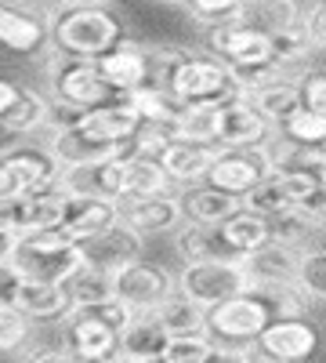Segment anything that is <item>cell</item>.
<instances>
[{
  "label": "cell",
  "instance_id": "cell-1",
  "mask_svg": "<svg viewBox=\"0 0 326 363\" xmlns=\"http://www.w3.org/2000/svg\"><path fill=\"white\" fill-rule=\"evenodd\" d=\"M206 51L225 58V62L232 66V77L240 80L243 91H254L257 84H264V80H272L276 73H283L276 66L272 33H264L261 26H254L243 15L206 26Z\"/></svg>",
  "mask_w": 326,
  "mask_h": 363
},
{
  "label": "cell",
  "instance_id": "cell-2",
  "mask_svg": "<svg viewBox=\"0 0 326 363\" xmlns=\"http://www.w3.org/2000/svg\"><path fill=\"white\" fill-rule=\"evenodd\" d=\"M51 44L69 58H98L124 40V22L105 4H62L51 15Z\"/></svg>",
  "mask_w": 326,
  "mask_h": 363
},
{
  "label": "cell",
  "instance_id": "cell-3",
  "mask_svg": "<svg viewBox=\"0 0 326 363\" xmlns=\"http://www.w3.org/2000/svg\"><path fill=\"white\" fill-rule=\"evenodd\" d=\"M11 265L22 272L25 280H51V284H66L73 272L83 265V247L62 229H37V233H22Z\"/></svg>",
  "mask_w": 326,
  "mask_h": 363
},
{
  "label": "cell",
  "instance_id": "cell-4",
  "mask_svg": "<svg viewBox=\"0 0 326 363\" xmlns=\"http://www.w3.org/2000/svg\"><path fill=\"white\" fill-rule=\"evenodd\" d=\"M163 87L177 102H228V99L247 95L240 80L232 77V66L211 51L206 55L185 51V58L170 69Z\"/></svg>",
  "mask_w": 326,
  "mask_h": 363
},
{
  "label": "cell",
  "instance_id": "cell-5",
  "mask_svg": "<svg viewBox=\"0 0 326 363\" xmlns=\"http://www.w3.org/2000/svg\"><path fill=\"white\" fill-rule=\"evenodd\" d=\"M272 320H276L272 309L264 306V301H261L250 287L206 309V330H211V338H214L218 345L243 349L247 356H257V352H254V338H257Z\"/></svg>",
  "mask_w": 326,
  "mask_h": 363
},
{
  "label": "cell",
  "instance_id": "cell-6",
  "mask_svg": "<svg viewBox=\"0 0 326 363\" xmlns=\"http://www.w3.org/2000/svg\"><path fill=\"white\" fill-rule=\"evenodd\" d=\"M250 280L240 265V258H206V262H185V269L177 272V291L185 298L199 301V306H218V301L247 291Z\"/></svg>",
  "mask_w": 326,
  "mask_h": 363
},
{
  "label": "cell",
  "instance_id": "cell-7",
  "mask_svg": "<svg viewBox=\"0 0 326 363\" xmlns=\"http://www.w3.org/2000/svg\"><path fill=\"white\" fill-rule=\"evenodd\" d=\"M62 164L54 160L51 149L40 145H15L0 153V196H22L44 186H54Z\"/></svg>",
  "mask_w": 326,
  "mask_h": 363
},
{
  "label": "cell",
  "instance_id": "cell-8",
  "mask_svg": "<svg viewBox=\"0 0 326 363\" xmlns=\"http://www.w3.org/2000/svg\"><path fill=\"white\" fill-rule=\"evenodd\" d=\"M51 95L58 102L73 106V109H91L98 102L116 99V91L102 77L95 58H69V55H62V62H58L54 73H51Z\"/></svg>",
  "mask_w": 326,
  "mask_h": 363
},
{
  "label": "cell",
  "instance_id": "cell-9",
  "mask_svg": "<svg viewBox=\"0 0 326 363\" xmlns=\"http://www.w3.org/2000/svg\"><path fill=\"white\" fill-rule=\"evenodd\" d=\"M177 291V277H170V272L156 262H127L124 269H116L112 272V294L116 298H124L127 306L134 313L141 309H160L163 301Z\"/></svg>",
  "mask_w": 326,
  "mask_h": 363
},
{
  "label": "cell",
  "instance_id": "cell-10",
  "mask_svg": "<svg viewBox=\"0 0 326 363\" xmlns=\"http://www.w3.org/2000/svg\"><path fill=\"white\" fill-rule=\"evenodd\" d=\"M272 171V149L269 145H235V149H221V157L214 160V167L206 171V182L225 193L247 196L257 182Z\"/></svg>",
  "mask_w": 326,
  "mask_h": 363
},
{
  "label": "cell",
  "instance_id": "cell-11",
  "mask_svg": "<svg viewBox=\"0 0 326 363\" xmlns=\"http://www.w3.org/2000/svg\"><path fill=\"white\" fill-rule=\"evenodd\" d=\"M315 349H319V327L308 316H276L254 338V352L272 363L308 359Z\"/></svg>",
  "mask_w": 326,
  "mask_h": 363
},
{
  "label": "cell",
  "instance_id": "cell-12",
  "mask_svg": "<svg viewBox=\"0 0 326 363\" xmlns=\"http://www.w3.org/2000/svg\"><path fill=\"white\" fill-rule=\"evenodd\" d=\"M76 128H80L83 135L98 138V142L127 145V142L138 135V128H141V116H138V109L131 106L127 95H116V99H109V102H98V106H91V109H83V113L76 116Z\"/></svg>",
  "mask_w": 326,
  "mask_h": 363
},
{
  "label": "cell",
  "instance_id": "cell-13",
  "mask_svg": "<svg viewBox=\"0 0 326 363\" xmlns=\"http://www.w3.org/2000/svg\"><path fill=\"white\" fill-rule=\"evenodd\" d=\"M66 349L76 359H112L120 356V330L87 309L66 316Z\"/></svg>",
  "mask_w": 326,
  "mask_h": 363
},
{
  "label": "cell",
  "instance_id": "cell-14",
  "mask_svg": "<svg viewBox=\"0 0 326 363\" xmlns=\"http://www.w3.org/2000/svg\"><path fill=\"white\" fill-rule=\"evenodd\" d=\"M120 222H127L134 233L141 236H156V233H170L185 222L182 200L170 193H156V196H120Z\"/></svg>",
  "mask_w": 326,
  "mask_h": 363
},
{
  "label": "cell",
  "instance_id": "cell-15",
  "mask_svg": "<svg viewBox=\"0 0 326 363\" xmlns=\"http://www.w3.org/2000/svg\"><path fill=\"white\" fill-rule=\"evenodd\" d=\"M272 128L276 124L250 102V95L221 102V120H218V142L221 145H228V149H235V145H269Z\"/></svg>",
  "mask_w": 326,
  "mask_h": 363
},
{
  "label": "cell",
  "instance_id": "cell-16",
  "mask_svg": "<svg viewBox=\"0 0 326 363\" xmlns=\"http://www.w3.org/2000/svg\"><path fill=\"white\" fill-rule=\"evenodd\" d=\"M58 186L66 193H87V196H124V157H105V160H87L69 164L58 174Z\"/></svg>",
  "mask_w": 326,
  "mask_h": 363
},
{
  "label": "cell",
  "instance_id": "cell-17",
  "mask_svg": "<svg viewBox=\"0 0 326 363\" xmlns=\"http://www.w3.org/2000/svg\"><path fill=\"white\" fill-rule=\"evenodd\" d=\"M116 222H120V207H116V200H109V196H87V193H69L58 229H62L66 236H73L76 244H83V240L105 233Z\"/></svg>",
  "mask_w": 326,
  "mask_h": 363
},
{
  "label": "cell",
  "instance_id": "cell-18",
  "mask_svg": "<svg viewBox=\"0 0 326 363\" xmlns=\"http://www.w3.org/2000/svg\"><path fill=\"white\" fill-rule=\"evenodd\" d=\"M221 142H196V138H170L167 149L160 153L163 171L182 182V186H196V182H206V171L214 167V160L221 157Z\"/></svg>",
  "mask_w": 326,
  "mask_h": 363
},
{
  "label": "cell",
  "instance_id": "cell-19",
  "mask_svg": "<svg viewBox=\"0 0 326 363\" xmlns=\"http://www.w3.org/2000/svg\"><path fill=\"white\" fill-rule=\"evenodd\" d=\"M98 69L102 77L109 80V87L116 95H131L134 87L149 84L153 80V69H149V48L138 44V40H120L112 51H105L98 58Z\"/></svg>",
  "mask_w": 326,
  "mask_h": 363
},
{
  "label": "cell",
  "instance_id": "cell-20",
  "mask_svg": "<svg viewBox=\"0 0 326 363\" xmlns=\"http://www.w3.org/2000/svg\"><path fill=\"white\" fill-rule=\"evenodd\" d=\"M247 272L250 287L254 284H276V280H298V262H301V251L293 244H283V240H269L247 255H235Z\"/></svg>",
  "mask_w": 326,
  "mask_h": 363
},
{
  "label": "cell",
  "instance_id": "cell-21",
  "mask_svg": "<svg viewBox=\"0 0 326 363\" xmlns=\"http://www.w3.org/2000/svg\"><path fill=\"white\" fill-rule=\"evenodd\" d=\"M80 247H83V262H91L105 272H116L141 255V233H134L127 222H116L105 233L83 240Z\"/></svg>",
  "mask_w": 326,
  "mask_h": 363
},
{
  "label": "cell",
  "instance_id": "cell-22",
  "mask_svg": "<svg viewBox=\"0 0 326 363\" xmlns=\"http://www.w3.org/2000/svg\"><path fill=\"white\" fill-rule=\"evenodd\" d=\"M51 44V26L18 4H0V48L11 55H37Z\"/></svg>",
  "mask_w": 326,
  "mask_h": 363
},
{
  "label": "cell",
  "instance_id": "cell-23",
  "mask_svg": "<svg viewBox=\"0 0 326 363\" xmlns=\"http://www.w3.org/2000/svg\"><path fill=\"white\" fill-rule=\"evenodd\" d=\"M167 342H170V330L163 327V320L156 316V309H141L120 330V356L124 359H138V363L163 359Z\"/></svg>",
  "mask_w": 326,
  "mask_h": 363
},
{
  "label": "cell",
  "instance_id": "cell-24",
  "mask_svg": "<svg viewBox=\"0 0 326 363\" xmlns=\"http://www.w3.org/2000/svg\"><path fill=\"white\" fill-rule=\"evenodd\" d=\"M47 149L54 153V160L69 167V164H87V160H105V157H127L131 153V142L127 145H112V142H98L91 135H83L76 124L66 128H51V142Z\"/></svg>",
  "mask_w": 326,
  "mask_h": 363
},
{
  "label": "cell",
  "instance_id": "cell-25",
  "mask_svg": "<svg viewBox=\"0 0 326 363\" xmlns=\"http://www.w3.org/2000/svg\"><path fill=\"white\" fill-rule=\"evenodd\" d=\"M15 309H22L33 323H58L73 313V298L66 284H51V280H25L18 287Z\"/></svg>",
  "mask_w": 326,
  "mask_h": 363
},
{
  "label": "cell",
  "instance_id": "cell-26",
  "mask_svg": "<svg viewBox=\"0 0 326 363\" xmlns=\"http://www.w3.org/2000/svg\"><path fill=\"white\" fill-rule=\"evenodd\" d=\"M69 193L58 186H44L33 193H22L18 196V236L22 233H37V229H54L62 222V211H66Z\"/></svg>",
  "mask_w": 326,
  "mask_h": 363
},
{
  "label": "cell",
  "instance_id": "cell-27",
  "mask_svg": "<svg viewBox=\"0 0 326 363\" xmlns=\"http://www.w3.org/2000/svg\"><path fill=\"white\" fill-rule=\"evenodd\" d=\"M174 251L182 262H206V258H228V244L221 236V225L214 222H182L174 229Z\"/></svg>",
  "mask_w": 326,
  "mask_h": 363
},
{
  "label": "cell",
  "instance_id": "cell-28",
  "mask_svg": "<svg viewBox=\"0 0 326 363\" xmlns=\"http://www.w3.org/2000/svg\"><path fill=\"white\" fill-rule=\"evenodd\" d=\"M247 95H250V102H254L264 116H269L276 128H279L298 106H305V91H301V84L293 80V77H286V73H276L272 80L257 84L254 91H247Z\"/></svg>",
  "mask_w": 326,
  "mask_h": 363
},
{
  "label": "cell",
  "instance_id": "cell-29",
  "mask_svg": "<svg viewBox=\"0 0 326 363\" xmlns=\"http://www.w3.org/2000/svg\"><path fill=\"white\" fill-rule=\"evenodd\" d=\"M221 236H225V244L232 255H247L261 244H269L272 240V218H264L257 215V211H250L247 203L235 211V215H228L221 222Z\"/></svg>",
  "mask_w": 326,
  "mask_h": 363
},
{
  "label": "cell",
  "instance_id": "cell-30",
  "mask_svg": "<svg viewBox=\"0 0 326 363\" xmlns=\"http://www.w3.org/2000/svg\"><path fill=\"white\" fill-rule=\"evenodd\" d=\"M243 207V196H235V193H225L218 186H199V189H189L182 196V211H185V218L189 222H214L221 225L228 215H235V211Z\"/></svg>",
  "mask_w": 326,
  "mask_h": 363
},
{
  "label": "cell",
  "instance_id": "cell-31",
  "mask_svg": "<svg viewBox=\"0 0 326 363\" xmlns=\"http://www.w3.org/2000/svg\"><path fill=\"white\" fill-rule=\"evenodd\" d=\"M174 178L163 171V164L156 157H124V196H156V193H170Z\"/></svg>",
  "mask_w": 326,
  "mask_h": 363
},
{
  "label": "cell",
  "instance_id": "cell-32",
  "mask_svg": "<svg viewBox=\"0 0 326 363\" xmlns=\"http://www.w3.org/2000/svg\"><path fill=\"white\" fill-rule=\"evenodd\" d=\"M218 120H221V102H182L174 116V135L196 142H218Z\"/></svg>",
  "mask_w": 326,
  "mask_h": 363
},
{
  "label": "cell",
  "instance_id": "cell-33",
  "mask_svg": "<svg viewBox=\"0 0 326 363\" xmlns=\"http://www.w3.org/2000/svg\"><path fill=\"white\" fill-rule=\"evenodd\" d=\"M156 316L163 320V327L170 335H211V330H206V306L185 298L182 291H174L156 309Z\"/></svg>",
  "mask_w": 326,
  "mask_h": 363
},
{
  "label": "cell",
  "instance_id": "cell-34",
  "mask_svg": "<svg viewBox=\"0 0 326 363\" xmlns=\"http://www.w3.org/2000/svg\"><path fill=\"white\" fill-rule=\"evenodd\" d=\"M264 306L272 309V316H308L312 294L298 280H276V284H254L250 287Z\"/></svg>",
  "mask_w": 326,
  "mask_h": 363
},
{
  "label": "cell",
  "instance_id": "cell-35",
  "mask_svg": "<svg viewBox=\"0 0 326 363\" xmlns=\"http://www.w3.org/2000/svg\"><path fill=\"white\" fill-rule=\"evenodd\" d=\"M131 106L138 109V116H141V124H170L174 128V116H177V102L170 91L163 87V84H141V87H134L131 91Z\"/></svg>",
  "mask_w": 326,
  "mask_h": 363
},
{
  "label": "cell",
  "instance_id": "cell-36",
  "mask_svg": "<svg viewBox=\"0 0 326 363\" xmlns=\"http://www.w3.org/2000/svg\"><path fill=\"white\" fill-rule=\"evenodd\" d=\"M243 18L261 26L264 33H279V29L305 22V11H301V0H247Z\"/></svg>",
  "mask_w": 326,
  "mask_h": 363
},
{
  "label": "cell",
  "instance_id": "cell-37",
  "mask_svg": "<svg viewBox=\"0 0 326 363\" xmlns=\"http://www.w3.org/2000/svg\"><path fill=\"white\" fill-rule=\"evenodd\" d=\"M66 291L73 298V309L76 306H95V301H102V298L112 294V272H105V269H98L91 262H83L73 277L66 280Z\"/></svg>",
  "mask_w": 326,
  "mask_h": 363
},
{
  "label": "cell",
  "instance_id": "cell-38",
  "mask_svg": "<svg viewBox=\"0 0 326 363\" xmlns=\"http://www.w3.org/2000/svg\"><path fill=\"white\" fill-rule=\"evenodd\" d=\"M4 120H8L18 135H29V131H37V128H47V124H51V99H44L40 91H33V87H22L15 109H11Z\"/></svg>",
  "mask_w": 326,
  "mask_h": 363
},
{
  "label": "cell",
  "instance_id": "cell-39",
  "mask_svg": "<svg viewBox=\"0 0 326 363\" xmlns=\"http://www.w3.org/2000/svg\"><path fill=\"white\" fill-rule=\"evenodd\" d=\"M286 142H298V145H322L326 142V113L312 109V106H298L283 124H279Z\"/></svg>",
  "mask_w": 326,
  "mask_h": 363
},
{
  "label": "cell",
  "instance_id": "cell-40",
  "mask_svg": "<svg viewBox=\"0 0 326 363\" xmlns=\"http://www.w3.org/2000/svg\"><path fill=\"white\" fill-rule=\"evenodd\" d=\"M218 356V342L211 335H170L163 359L167 363H203Z\"/></svg>",
  "mask_w": 326,
  "mask_h": 363
},
{
  "label": "cell",
  "instance_id": "cell-41",
  "mask_svg": "<svg viewBox=\"0 0 326 363\" xmlns=\"http://www.w3.org/2000/svg\"><path fill=\"white\" fill-rule=\"evenodd\" d=\"M29 338H33V320L15 306L0 309V352H22Z\"/></svg>",
  "mask_w": 326,
  "mask_h": 363
},
{
  "label": "cell",
  "instance_id": "cell-42",
  "mask_svg": "<svg viewBox=\"0 0 326 363\" xmlns=\"http://www.w3.org/2000/svg\"><path fill=\"white\" fill-rule=\"evenodd\" d=\"M298 284H301L312 298H326V247L301 251V262H298Z\"/></svg>",
  "mask_w": 326,
  "mask_h": 363
},
{
  "label": "cell",
  "instance_id": "cell-43",
  "mask_svg": "<svg viewBox=\"0 0 326 363\" xmlns=\"http://www.w3.org/2000/svg\"><path fill=\"white\" fill-rule=\"evenodd\" d=\"M243 8H247V0H189L192 18H196V22H206V26L243 15Z\"/></svg>",
  "mask_w": 326,
  "mask_h": 363
},
{
  "label": "cell",
  "instance_id": "cell-44",
  "mask_svg": "<svg viewBox=\"0 0 326 363\" xmlns=\"http://www.w3.org/2000/svg\"><path fill=\"white\" fill-rule=\"evenodd\" d=\"M18 287H22V272H18L11 262H0V309L15 306Z\"/></svg>",
  "mask_w": 326,
  "mask_h": 363
},
{
  "label": "cell",
  "instance_id": "cell-45",
  "mask_svg": "<svg viewBox=\"0 0 326 363\" xmlns=\"http://www.w3.org/2000/svg\"><path fill=\"white\" fill-rule=\"evenodd\" d=\"M301 91H305V106L326 113V73H308L301 80Z\"/></svg>",
  "mask_w": 326,
  "mask_h": 363
},
{
  "label": "cell",
  "instance_id": "cell-46",
  "mask_svg": "<svg viewBox=\"0 0 326 363\" xmlns=\"http://www.w3.org/2000/svg\"><path fill=\"white\" fill-rule=\"evenodd\" d=\"M305 26H308L315 48H326V0H319L312 11H305Z\"/></svg>",
  "mask_w": 326,
  "mask_h": 363
},
{
  "label": "cell",
  "instance_id": "cell-47",
  "mask_svg": "<svg viewBox=\"0 0 326 363\" xmlns=\"http://www.w3.org/2000/svg\"><path fill=\"white\" fill-rule=\"evenodd\" d=\"M0 229L18 233V196H0Z\"/></svg>",
  "mask_w": 326,
  "mask_h": 363
},
{
  "label": "cell",
  "instance_id": "cell-48",
  "mask_svg": "<svg viewBox=\"0 0 326 363\" xmlns=\"http://www.w3.org/2000/svg\"><path fill=\"white\" fill-rule=\"evenodd\" d=\"M18 95H22V84H15V80H8V77H0V116H8V113L15 109Z\"/></svg>",
  "mask_w": 326,
  "mask_h": 363
},
{
  "label": "cell",
  "instance_id": "cell-49",
  "mask_svg": "<svg viewBox=\"0 0 326 363\" xmlns=\"http://www.w3.org/2000/svg\"><path fill=\"white\" fill-rule=\"evenodd\" d=\"M22 135L8 124V120L4 116H0V153H8V149H15V142H18Z\"/></svg>",
  "mask_w": 326,
  "mask_h": 363
},
{
  "label": "cell",
  "instance_id": "cell-50",
  "mask_svg": "<svg viewBox=\"0 0 326 363\" xmlns=\"http://www.w3.org/2000/svg\"><path fill=\"white\" fill-rule=\"evenodd\" d=\"M15 244H18V233L0 229V262H11V255H15Z\"/></svg>",
  "mask_w": 326,
  "mask_h": 363
},
{
  "label": "cell",
  "instance_id": "cell-51",
  "mask_svg": "<svg viewBox=\"0 0 326 363\" xmlns=\"http://www.w3.org/2000/svg\"><path fill=\"white\" fill-rule=\"evenodd\" d=\"M58 4H105V0H58Z\"/></svg>",
  "mask_w": 326,
  "mask_h": 363
},
{
  "label": "cell",
  "instance_id": "cell-52",
  "mask_svg": "<svg viewBox=\"0 0 326 363\" xmlns=\"http://www.w3.org/2000/svg\"><path fill=\"white\" fill-rule=\"evenodd\" d=\"M163 4H189V0H163Z\"/></svg>",
  "mask_w": 326,
  "mask_h": 363
},
{
  "label": "cell",
  "instance_id": "cell-53",
  "mask_svg": "<svg viewBox=\"0 0 326 363\" xmlns=\"http://www.w3.org/2000/svg\"><path fill=\"white\" fill-rule=\"evenodd\" d=\"M322 189H326V178H322Z\"/></svg>",
  "mask_w": 326,
  "mask_h": 363
},
{
  "label": "cell",
  "instance_id": "cell-54",
  "mask_svg": "<svg viewBox=\"0 0 326 363\" xmlns=\"http://www.w3.org/2000/svg\"><path fill=\"white\" fill-rule=\"evenodd\" d=\"M0 4H8V0H0Z\"/></svg>",
  "mask_w": 326,
  "mask_h": 363
}]
</instances>
